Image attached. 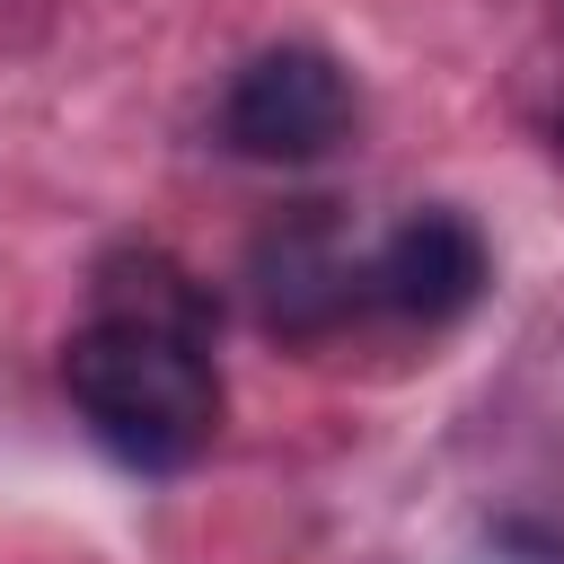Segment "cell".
<instances>
[{
    "label": "cell",
    "instance_id": "7a4b0ae2",
    "mask_svg": "<svg viewBox=\"0 0 564 564\" xmlns=\"http://www.w3.org/2000/svg\"><path fill=\"white\" fill-rule=\"evenodd\" d=\"M344 132H352V70L317 44H264L256 62H238L220 97V141L264 167L326 159Z\"/></svg>",
    "mask_w": 564,
    "mask_h": 564
},
{
    "label": "cell",
    "instance_id": "3957f363",
    "mask_svg": "<svg viewBox=\"0 0 564 564\" xmlns=\"http://www.w3.org/2000/svg\"><path fill=\"white\" fill-rule=\"evenodd\" d=\"M247 291H256V317L291 344L308 335H335L361 300H370V264L352 256V229L335 203H291L282 220L256 229L247 247Z\"/></svg>",
    "mask_w": 564,
    "mask_h": 564
},
{
    "label": "cell",
    "instance_id": "5b68a950",
    "mask_svg": "<svg viewBox=\"0 0 564 564\" xmlns=\"http://www.w3.org/2000/svg\"><path fill=\"white\" fill-rule=\"evenodd\" d=\"M97 317H132V326H176V335H203L212 344V326H220V308H212V291L176 264V256H159V247H132V256H115V264H97Z\"/></svg>",
    "mask_w": 564,
    "mask_h": 564
},
{
    "label": "cell",
    "instance_id": "277c9868",
    "mask_svg": "<svg viewBox=\"0 0 564 564\" xmlns=\"http://www.w3.org/2000/svg\"><path fill=\"white\" fill-rule=\"evenodd\" d=\"M485 282H494V256H485V238H476L467 212H414V220H397L388 247H379V264H370V300L397 308V317H423V326L467 317L485 300Z\"/></svg>",
    "mask_w": 564,
    "mask_h": 564
},
{
    "label": "cell",
    "instance_id": "6da1fadb",
    "mask_svg": "<svg viewBox=\"0 0 564 564\" xmlns=\"http://www.w3.org/2000/svg\"><path fill=\"white\" fill-rule=\"evenodd\" d=\"M62 388L79 423L123 458V467H194L220 432V379L212 344L176 326H132V317H88L62 344Z\"/></svg>",
    "mask_w": 564,
    "mask_h": 564
}]
</instances>
